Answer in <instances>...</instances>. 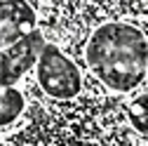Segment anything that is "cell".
I'll use <instances>...</instances> for the list:
<instances>
[{
  "label": "cell",
  "instance_id": "3",
  "mask_svg": "<svg viewBox=\"0 0 148 146\" xmlns=\"http://www.w3.org/2000/svg\"><path fill=\"white\" fill-rule=\"evenodd\" d=\"M45 38L42 33L35 28L21 40H16L10 47L0 50V85L3 87H14L24 73H28L35 64H38L40 54L45 50Z\"/></svg>",
  "mask_w": 148,
  "mask_h": 146
},
{
  "label": "cell",
  "instance_id": "6",
  "mask_svg": "<svg viewBox=\"0 0 148 146\" xmlns=\"http://www.w3.org/2000/svg\"><path fill=\"white\" fill-rule=\"evenodd\" d=\"M127 116H129V123H132L139 132L148 134V92L139 94L127 106Z\"/></svg>",
  "mask_w": 148,
  "mask_h": 146
},
{
  "label": "cell",
  "instance_id": "7",
  "mask_svg": "<svg viewBox=\"0 0 148 146\" xmlns=\"http://www.w3.org/2000/svg\"><path fill=\"white\" fill-rule=\"evenodd\" d=\"M146 5H148V0H146Z\"/></svg>",
  "mask_w": 148,
  "mask_h": 146
},
{
  "label": "cell",
  "instance_id": "4",
  "mask_svg": "<svg viewBox=\"0 0 148 146\" xmlns=\"http://www.w3.org/2000/svg\"><path fill=\"white\" fill-rule=\"evenodd\" d=\"M35 31V12L26 0H0V47H10Z\"/></svg>",
  "mask_w": 148,
  "mask_h": 146
},
{
  "label": "cell",
  "instance_id": "2",
  "mask_svg": "<svg viewBox=\"0 0 148 146\" xmlns=\"http://www.w3.org/2000/svg\"><path fill=\"white\" fill-rule=\"evenodd\" d=\"M35 68H38L40 87L54 99H71L82 87V78H80L78 66L52 43L45 45Z\"/></svg>",
  "mask_w": 148,
  "mask_h": 146
},
{
  "label": "cell",
  "instance_id": "5",
  "mask_svg": "<svg viewBox=\"0 0 148 146\" xmlns=\"http://www.w3.org/2000/svg\"><path fill=\"white\" fill-rule=\"evenodd\" d=\"M24 94L16 87H3L0 85V127L14 123L24 111Z\"/></svg>",
  "mask_w": 148,
  "mask_h": 146
},
{
  "label": "cell",
  "instance_id": "1",
  "mask_svg": "<svg viewBox=\"0 0 148 146\" xmlns=\"http://www.w3.org/2000/svg\"><path fill=\"white\" fill-rule=\"evenodd\" d=\"M85 57L106 87L132 92L148 73V40L132 24L108 21L89 35Z\"/></svg>",
  "mask_w": 148,
  "mask_h": 146
}]
</instances>
